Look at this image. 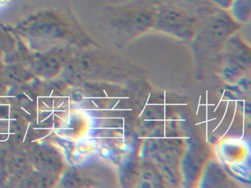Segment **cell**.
<instances>
[{"instance_id": "1", "label": "cell", "mask_w": 251, "mask_h": 188, "mask_svg": "<svg viewBox=\"0 0 251 188\" xmlns=\"http://www.w3.org/2000/svg\"><path fill=\"white\" fill-rule=\"evenodd\" d=\"M170 4L186 10H203L212 7L210 0H171Z\"/></svg>"}, {"instance_id": "2", "label": "cell", "mask_w": 251, "mask_h": 188, "mask_svg": "<svg viewBox=\"0 0 251 188\" xmlns=\"http://www.w3.org/2000/svg\"><path fill=\"white\" fill-rule=\"evenodd\" d=\"M229 10L239 19H246L251 11V0H233Z\"/></svg>"}, {"instance_id": "3", "label": "cell", "mask_w": 251, "mask_h": 188, "mask_svg": "<svg viewBox=\"0 0 251 188\" xmlns=\"http://www.w3.org/2000/svg\"><path fill=\"white\" fill-rule=\"evenodd\" d=\"M233 0H210L213 5L217 6L221 9H226L229 10Z\"/></svg>"}, {"instance_id": "4", "label": "cell", "mask_w": 251, "mask_h": 188, "mask_svg": "<svg viewBox=\"0 0 251 188\" xmlns=\"http://www.w3.org/2000/svg\"><path fill=\"white\" fill-rule=\"evenodd\" d=\"M227 105H226V110H225V113H224V115H223V117L222 118L221 120H220V123H218V125H217V126H216V127L214 128V129H213V132H215L216 129H217V128H218L219 126H220V125H221L222 122L223 121V120H224L225 117H226V113H227V108H228V106H229L228 104H229V101H230V100H227Z\"/></svg>"}, {"instance_id": "5", "label": "cell", "mask_w": 251, "mask_h": 188, "mask_svg": "<svg viewBox=\"0 0 251 188\" xmlns=\"http://www.w3.org/2000/svg\"><path fill=\"white\" fill-rule=\"evenodd\" d=\"M236 105H237V104H236V107H235L234 114H233V118H232L231 122H230V126H229V127L227 128V130H226V132H225L224 135H223V136H222L221 138H220V140L222 139V138H224L225 136H226V134H227V132H228V131L230 130V127H231L232 124H233V120H234L235 119V116H236Z\"/></svg>"}, {"instance_id": "6", "label": "cell", "mask_w": 251, "mask_h": 188, "mask_svg": "<svg viewBox=\"0 0 251 188\" xmlns=\"http://www.w3.org/2000/svg\"><path fill=\"white\" fill-rule=\"evenodd\" d=\"M225 93H226V91H224V92H223V95H222L221 98H220V101H219L218 104H217V107H216V108L214 109V113H215L216 110H217V108H218L219 106H220V103L222 102V101H223V96H224Z\"/></svg>"}, {"instance_id": "7", "label": "cell", "mask_w": 251, "mask_h": 188, "mask_svg": "<svg viewBox=\"0 0 251 188\" xmlns=\"http://www.w3.org/2000/svg\"><path fill=\"white\" fill-rule=\"evenodd\" d=\"M150 97H151V94H149V95H148V100H147L146 104H145V107H144L143 110H142V113H141V114L139 115V117H140L141 116H142V113H144V111H145V108H146L147 105L148 104V101H149Z\"/></svg>"}, {"instance_id": "8", "label": "cell", "mask_w": 251, "mask_h": 188, "mask_svg": "<svg viewBox=\"0 0 251 188\" xmlns=\"http://www.w3.org/2000/svg\"><path fill=\"white\" fill-rule=\"evenodd\" d=\"M120 100H118V101H117V102L115 104H114V107H113V108L111 109V110H114V109H115V107H117V104H118L119 103H120Z\"/></svg>"}]
</instances>
